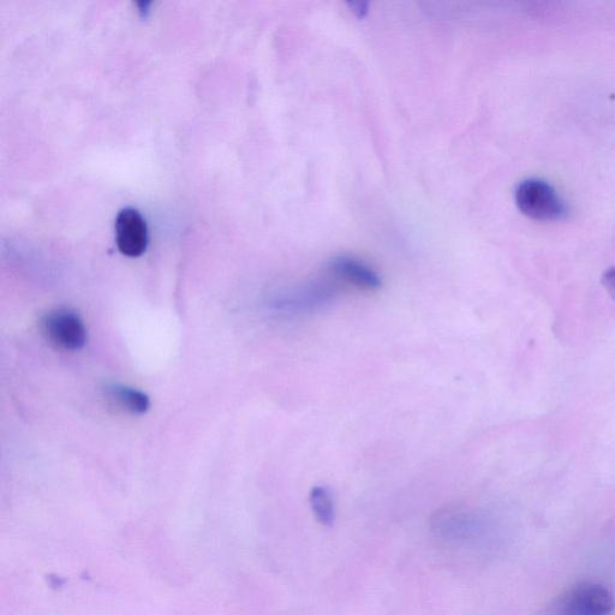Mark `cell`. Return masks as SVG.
I'll return each instance as SVG.
<instances>
[{
  "instance_id": "6da1fadb",
  "label": "cell",
  "mask_w": 615,
  "mask_h": 615,
  "mask_svg": "<svg viewBox=\"0 0 615 615\" xmlns=\"http://www.w3.org/2000/svg\"><path fill=\"white\" fill-rule=\"evenodd\" d=\"M342 288L343 286L326 272L325 277L280 292L273 298L271 307L274 312L284 316L318 313L337 300Z\"/></svg>"
},
{
  "instance_id": "7a4b0ae2",
  "label": "cell",
  "mask_w": 615,
  "mask_h": 615,
  "mask_svg": "<svg viewBox=\"0 0 615 615\" xmlns=\"http://www.w3.org/2000/svg\"><path fill=\"white\" fill-rule=\"evenodd\" d=\"M516 203L525 216L534 220H557L566 214V206L557 191L541 179L531 178L518 185Z\"/></svg>"
},
{
  "instance_id": "3957f363",
  "label": "cell",
  "mask_w": 615,
  "mask_h": 615,
  "mask_svg": "<svg viewBox=\"0 0 615 615\" xmlns=\"http://www.w3.org/2000/svg\"><path fill=\"white\" fill-rule=\"evenodd\" d=\"M41 330L52 345L64 351L80 350L87 342L86 326L73 310H52L41 321Z\"/></svg>"
},
{
  "instance_id": "277c9868",
  "label": "cell",
  "mask_w": 615,
  "mask_h": 615,
  "mask_svg": "<svg viewBox=\"0 0 615 615\" xmlns=\"http://www.w3.org/2000/svg\"><path fill=\"white\" fill-rule=\"evenodd\" d=\"M326 272L343 288L360 291H375L381 286V278L366 262L352 256H337L327 265Z\"/></svg>"
},
{
  "instance_id": "5b68a950",
  "label": "cell",
  "mask_w": 615,
  "mask_h": 615,
  "mask_svg": "<svg viewBox=\"0 0 615 615\" xmlns=\"http://www.w3.org/2000/svg\"><path fill=\"white\" fill-rule=\"evenodd\" d=\"M613 599L605 588L596 584L578 585L561 602V615H607Z\"/></svg>"
},
{
  "instance_id": "8992f818",
  "label": "cell",
  "mask_w": 615,
  "mask_h": 615,
  "mask_svg": "<svg viewBox=\"0 0 615 615\" xmlns=\"http://www.w3.org/2000/svg\"><path fill=\"white\" fill-rule=\"evenodd\" d=\"M116 241L121 253L137 258L146 252L148 231L145 219L135 208H124L116 219Z\"/></svg>"
},
{
  "instance_id": "52a82bcc",
  "label": "cell",
  "mask_w": 615,
  "mask_h": 615,
  "mask_svg": "<svg viewBox=\"0 0 615 615\" xmlns=\"http://www.w3.org/2000/svg\"><path fill=\"white\" fill-rule=\"evenodd\" d=\"M107 402L116 409L131 415L145 414L149 409L147 394L124 385H110L105 388Z\"/></svg>"
},
{
  "instance_id": "ba28073f",
  "label": "cell",
  "mask_w": 615,
  "mask_h": 615,
  "mask_svg": "<svg viewBox=\"0 0 615 615\" xmlns=\"http://www.w3.org/2000/svg\"><path fill=\"white\" fill-rule=\"evenodd\" d=\"M309 503L318 522L324 527H332L336 521V505L328 488L315 486L309 494Z\"/></svg>"
},
{
  "instance_id": "9c48e42d",
  "label": "cell",
  "mask_w": 615,
  "mask_h": 615,
  "mask_svg": "<svg viewBox=\"0 0 615 615\" xmlns=\"http://www.w3.org/2000/svg\"><path fill=\"white\" fill-rule=\"evenodd\" d=\"M602 283L615 297V267L609 268V270L603 274Z\"/></svg>"
}]
</instances>
